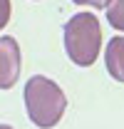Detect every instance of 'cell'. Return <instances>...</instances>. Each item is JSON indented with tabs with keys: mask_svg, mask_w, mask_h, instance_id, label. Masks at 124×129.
<instances>
[{
	"mask_svg": "<svg viewBox=\"0 0 124 129\" xmlns=\"http://www.w3.org/2000/svg\"><path fill=\"white\" fill-rule=\"evenodd\" d=\"M22 99H25L30 122L40 129L57 127L65 114V107H67V97L62 92V87L45 75H32L25 82Z\"/></svg>",
	"mask_w": 124,
	"mask_h": 129,
	"instance_id": "obj_1",
	"label": "cell"
},
{
	"mask_svg": "<svg viewBox=\"0 0 124 129\" xmlns=\"http://www.w3.org/2000/svg\"><path fill=\"white\" fill-rule=\"evenodd\" d=\"M10 10H13L10 0H0V30L10 22Z\"/></svg>",
	"mask_w": 124,
	"mask_h": 129,
	"instance_id": "obj_6",
	"label": "cell"
},
{
	"mask_svg": "<svg viewBox=\"0 0 124 129\" xmlns=\"http://www.w3.org/2000/svg\"><path fill=\"white\" fill-rule=\"evenodd\" d=\"M0 129H13V127H10V124H0Z\"/></svg>",
	"mask_w": 124,
	"mask_h": 129,
	"instance_id": "obj_8",
	"label": "cell"
},
{
	"mask_svg": "<svg viewBox=\"0 0 124 129\" xmlns=\"http://www.w3.org/2000/svg\"><path fill=\"white\" fill-rule=\"evenodd\" d=\"M104 62H107V72L117 82H124V37L117 35L112 37L104 47Z\"/></svg>",
	"mask_w": 124,
	"mask_h": 129,
	"instance_id": "obj_4",
	"label": "cell"
},
{
	"mask_svg": "<svg viewBox=\"0 0 124 129\" xmlns=\"http://www.w3.org/2000/svg\"><path fill=\"white\" fill-rule=\"evenodd\" d=\"M75 5H87V8H104L107 10L112 0H72Z\"/></svg>",
	"mask_w": 124,
	"mask_h": 129,
	"instance_id": "obj_7",
	"label": "cell"
},
{
	"mask_svg": "<svg viewBox=\"0 0 124 129\" xmlns=\"http://www.w3.org/2000/svg\"><path fill=\"white\" fill-rule=\"evenodd\" d=\"M107 22L114 30L124 32V0H112L107 8Z\"/></svg>",
	"mask_w": 124,
	"mask_h": 129,
	"instance_id": "obj_5",
	"label": "cell"
},
{
	"mask_svg": "<svg viewBox=\"0 0 124 129\" xmlns=\"http://www.w3.org/2000/svg\"><path fill=\"white\" fill-rule=\"evenodd\" d=\"M62 42L67 57L79 67H89L97 62L102 50V25L92 13H77L65 22Z\"/></svg>",
	"mask_w": 124,
	"mask_h": 129,
	"instance_id": "obj_2",
	"label": "cell"
},
{
	"mask_svg": "<svg viewBox=\"0 0 124 129\" xmlns=\"http://www.w3.org/2000/svg\"><path fill=\"white\" fill-rule=\"evenodd\" d=\"M20 67H22V55L17 40L3 35L0 37V89H10L17 82Z\"/></svg>",
	"mask_w": 124,
	"mask_h": 129,
	"instance_id": "obj_3",
	"label": "cell"
}]
</instances>
